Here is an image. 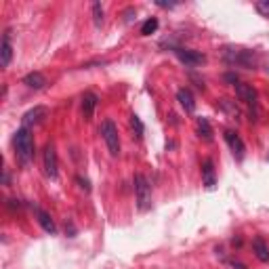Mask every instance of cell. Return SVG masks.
<instances>
[{
    "label": "cell",
    "mask_w": 269,
    "mask_h": 269,
    "mask_svg": "<svg viewBox=\"0 0 269 269\" xmlns=\"http://www.w3.org/2000/svg\"><path fill=\"white\" fill-rule=\"evenodd\" d=\"M175 55L179 57V61L185 63L187 67H196V65H202L206 61V57L202 53L191 51V49H181V46H177V49H175Z\"/></svg>",
    "instance_id": "9c48e42d"
},
{
    "label": "cell",
    "mask_w": 269,
    "mask_h": 269,
    "mask_svg": "<svg viewBox=\"0 0 269 269\" xmlns=\"http://www.w3.org/2000/svg\"><path fill=\"white\" fill-rule=\"evenodd\" d=\"M202 183L206 185V189H215L217 177H215V162L210 158L202 160Z\"/></svg>",
    "instance_id": "8fae6325"
},
{
    "label": "cell",
    "mask_w": 269,
    "mask_h": 269,
    "mask_svg": "<svg viewBox=\"0 0 269 269\" xmlns=\"http://www.w3.org/2000/svg\"><path fill=\"white\" fill-rule=\"evenodd\" d=\"M21 84H25L27 89L40 91V89H44V84H46V78H44V76H42L40 72H30V74H25V76H23Z\"/></svg>",
    "instance_id": "5bb4252c"
},
{
    "label": "cell",
    "mask_w": 269,
    "mask_h": 269,
    "mask_svg": "<svg viewBox=\"0 0 269 269\" xmlns=\"http://www.w3.org/2000/svg\"><path fill=\"white\" fill-rule=\"evenodd\" d=\"M97 101H99V97H97L95 93H84V95H82V114H84L86 120L93 118L95 108H97Z\"/></svg>",
    "instance_id": "9a60e30c"
},
{
    "label": "cell",
    "mask_w": 269,
    "mask_h": 269,
    "mask_svg": "<svg viewBox=\"0 0 269 269\" xmlns=\"http://www.w3.org/2000/svg\"><path fill=\"white\" fill-rule=\"evenodd\" d=\"M257 13L263 15V17H269V0H259V2L255 4Z\"/></svg>",
    "instance_id": "7402d4cb"
},
{
    "label": "cell",
    "mask_w": 269,
    "mask_h": 269,
    "mask_svg": "<svg viewBox=\"0 0 269 269\" xmlns=\"http://www.w3.org/2000/svg\"><path fill=\"white\" fill-rule=\"evenodd\" d=\"M158 19L156 17H149L145 23L141 25V36H151V34H156V30H158Z\"/></svg>",
    "instance_id": "d6986e66"
},
{
    "label": "cell",
    "mask_w": 269,
    "mask_h": 269,
    "mask_svg": "<svg viewBox=\"0 0 269 269\" xmlns=\"http://www.w3.org/2000/svg\"><path fill=\"white\" fill-rule=\"evenodd\" d=\"M99 133H101V137H103V141H105V145H108V151L112 153L114 158L120 153V137H118V127L114 124L112 120H105L103 124H101V129H99Z\"/></svg>",
    "instance_id": "3957f363"
},
{
    "label": "cell",
    "mask_w": 269,
    "mask_h": 269,
    "mask_svg": "<svg viewBox=\"0 0 269 269\" xmlns=\"http://www.w3.org/2000/svg\"><path fill=\"white\" fill-rule=\"evenodd\" d=\"M32 210H34V215H36V221H38V225H40L46 234H51V236H55L57 234V225H55V221L51 219V215L46 213L44 208H40V206H36V204H32Z\"/></svg>",
    "instance_id": "30bf717a"
},
{
    "label": "cell",
    "mask_w": 269,
    "mask_h": 269,
    "mask_svg": "<svg viewBox=\"0 0 269 269\" xmlns=\"http://www.w3.org/2000/svg\"><path fill=\"white\" fill-rule=\"evenodd\" d=\"M219 108L223 110V112H227L234 120H238V118H240V110L234 105V101H229V99H221V101H219Z\"/></svg>",
    "instance_id": "ac0fdd59"
},
{
    "label": "cell",
    "mask_w": 269,
    "mask_h": 269,
    "mask_svg": "<svg viewBox=\"0 0 269 269\" xmlns=\"http://www.w3.org/2000/svg\"><path fill=\"white\" fill-rule=\"evenodd\" d=\"M131 127H133V131H134V134H137V139H143V133H145V127H143V122H141V118L139 116H131Z\"/></svg>",
    "instance_id": "ffe728a7"
},
{
    "label": "cell",
    "mask_w": 269,
    "mask_h": 269,
    "mask_svg": "<svg viewBox=\"0 0 269 269\" xmlns=\"http://www.w3.org/2000/svg\"><path fill=\"white\" fill-rule=\"evenodd\" d=\"M223 57L229 65H240V67H253L255 65V53L246 51V49H225Z\"/></svg>",
    "instance_id": "277c9868"
},
{
    "label": "cell",
    "mask_w": 269,
    "mask_h": 269,
    "mask_svg": "<svg viewBox=\"0 0 269 269\" xmlns=\"http://www.w3.org/2000/svg\"><path fill=\"white\" fill-rule=\"evenodd\" d=\"M46 116H49V110H46L44 105H36V108H32L30 112L23 114L21 127L23 129H32V127H36V124H42Z\"/></svg>",
    "instance_id": "8992f818"
},
{
    "label": "cell",
    "mask_w": 269,
    "mask_h": 269,
    "mask_svg": "<svg viewBox=\"0 0 269 269\" xmlns=\"http://www.w3.org/2000/svg\"><path fill=\"white\" fill-rule=\"evenodd\" d=\"M223 137H225V141H227L229 149H232L234 158H236L238 162H242V160H244V156H246V145H244L242 137H240V134H238L236 131H232V129H227V131L223 133Z\"/></svg>",
    "instance_id": "5b68a950"
},
{
    "label": "cell",
    "mask_w": 269,
    "mask_h": 269,
    "mask_svg": "<svg viewBox=\"0 0 269 269\" xmlns=\"http://www.w3.org/2000/svg\"><path fill=\"white\" fill-rule=\"evenodd\" d=\"M134 200H137V208L141 213H145L151 206V183L145 175H134Z\"/></svg>",
    "instance_id": "7a4b0ae2"
},
{
    "label": "cell",
    "mask_w": 269,
    "mask_h": 269,
    "mask_svg": "<svg viewBox=\"0 0 269 269\" xmlns=\"http://www.w3.org/2000/svg\"><path fill=\"white\" fill-rule=\"evenodd\" d=\"M13 59V46H11V32H4L2 44H0V67H8Z\"/></svg>",
    "instance_id": "7c38bea8"
},
{
    "label": "cell",
    "mask_w": 269,
    "mask_h": 269,
    "mask_svg": "<svg viewBox=\"0 0 269 269\" xmlns=\"http://www.w3.org/2000/svg\"><path fill=\"white\" fill-rule=\"evenodd\" d=\"M76 181H78V183H80V187L86 191V194H89V191H91V183H89V179H82V177H76Z\"/></svg>",
    "instance_id": "603a6c76"
},
{
    "label": "cell",
    "mask_w": 269,
    "mask_h": 269,
    "mask_svg": "<svg viewBox=\"0 0 269 269\" xmlns=\"http://www.w3.org/2000/svg\"><path fill=\"white\" fill-rule=\"evenodd\" d=\"M44 172L49 179H57L59 177V162H57V151L53 145L44 147Z\"/></svg>",
    "instance_id": "ba28073f"
},
{
    "label": "cell",
    "mask_w": 269,
    "mask_h": 269,
    "mask_svg": "<svg viewBox=\"0 0 269 269\" xmlns=\"http://www.w3.org/2000/svg\"><path fill=\"white\" fill-rule=\"evenodd\" d=\"M234 86H236L238 99H240V101H244L248 108H253V110H255V108H257V97H259L255 86H253V84H246V82H236Z\"/></svg>",
    "instance_id": "52a82bcc"
},
{
    "label": "cell",
    "mask_w": 269,
    "mask_h": 269,
    "mask_svg": "<svg viewBox=\"0 0 269 269\" xmlns=\"http://www.w3.org/2000/svg\"><path fill=\"white\" fill-rule=\"evenodd\" d=\"M93 21H95V25H97V27L103 25V6L99 2L93 4Z\"/></svg>",
    "instance_id": "44dd1931"
},
{
    "label": "cell",
    "mask_w": 269,
    "mask_h": 269,
    "mask_svg": "<svg viewBox=\"0 0 269 269\" xmlns=\"http://www.w3.org/2000/svg\"><path fill=\"white\" fill-rule=\"evenodd\" d=\"M15 153L21 164H30L32 158H34V137H32V131L30 129H19L15 133Z\"/></svg>",
    "instance_id": "6da1fadb"
},
{
    "label": "cell",
    "mask_w": 269,
    "mask_h": 269,
    "mask_svg": "<svg viewBox=\"0 0 269 269\" xmlns=\"http://www.w3.org/2000/svg\"><path fill=\"white\" fill-rule=\"evenodd\" d=\"M196 131L204 141H213V127H210L208 118H198L196 120Z\"/></svg>",
    "instance_id": "e0dca14e"
},
{
    "label": "cell",
    "mask_w": 269,
    "mask_h": 269,
    "mask_svg": "<svg viewBox=\"0 0 269 269\" xmlns=\"http://www.w3.org/2000/svg\"><path fill=\"white\" fill-rule=\"evenodd\" d=\"M253 253L261 263H269V246L265 244V240L261 236L253 240Z\"/></svg>",
    "instance_id": "2e32d148"
},
{
    "label": "cell",
    "mask_w": 269,
    "mask_h": 269,
    "mask_svg": "<svg viewBox=\"0 0 269 269\" xmlns=\"http://www.w3.org/2000/svg\"><path fill=\"white\" fill-rule=\"evenodd\" d=\"M177 101L181 103V108H183L187 114L196 112V99H194V93H191L189 89H179L177 91Z\"/></svg>",
    "instance_id": "4fadbf2b"
}]
</instances>
